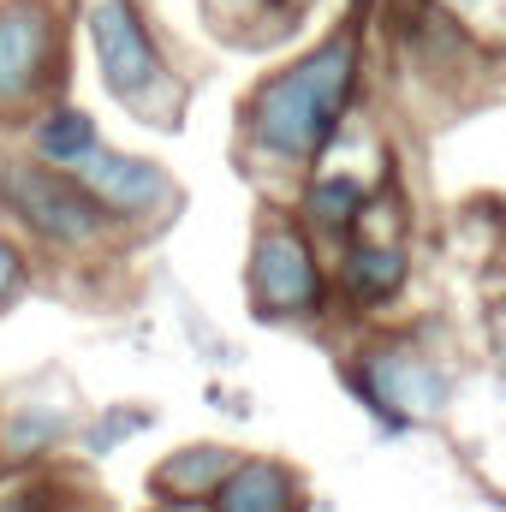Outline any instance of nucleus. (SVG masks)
<instances>
[{"instance_id":"nucleus-1","label":"nucleus","mask_w":506,"mask_h":512,"mask_svg":"<svg viewBox=\"0 0 506 512\" xmlns=\"http://www.w3.org/2000/svg\"><path fill=\"white\" fill-rule=\"evenodd\" d=\"M370 84V42L358 24H340L268 66L239 102V161L251 173L298 179L334 155Z\"/></svg>"},{"instance_id":"nucleus-2","label":"nucleus","mask_w":506,"mask_h":512,"mask_svg":"<svg viewBox=\"0 0 506 512\" xmlns=\"http://www.w3.org/2000/svg\"><path fill=\"white\" fill-rule=\"evenodd\" d=\"M0 221L30 256L54 262H102L126 245L72 173L36 167L18 149H0Z\"/></svg>"},{"instance_id":"nucleus-3","label":"nucleus","mask_w":506,"mask_h":512,"mask_svg":"<svg viewBox=\"0 0 506 512\" xmlns=\"http://www.w3.org/2000/svg\"><path fill=\"white\" fill-rule=\"evenodd\" d=\"M90 66L102 90L143 126H173L185 114V78L161 48V30L149 24L143 0H84L78 12Z\"/></svg>"},{"instance_id":"nucleus-4","label":"nucleus","mask_w":506,"mask_h":512,"mask_svg":"<svg viewBox=\"0 0 506 512\" xmlns=\"http://www.w3.org/2000/svg\"><path fill=\"white\" fill-rule=\"evenodd\" d=\"M346 393L376 417V429L393 441V435H411L423 423H441L453 411V393H459V376L453 364L429 346V334H411V328H393V334H376L352 352L346 364Z\"/></svg>"},{"instance_id":"nucleus-5","label":"nucleus","mask_w":506,"mask_h":512,"mask_svg":"<svg viewBox=\"0 0 506 512\" xmlns=\"http://www.w3.org/2000/svg\"><path fill=\"white\" fill-rule=\"evenodd\" d=\"M245 304L268 328H310L334 310L328 256L286 209H268L256 221L245 256Z\"/></svg>"},{"instance_id":"nucleus-6","label":"nucleus","mask_w":506,"mask_h":512,"mask_svg":"<svg viewBox=\"0 0 506 512\" xmlns=\"http://www.w3.org/2000/svg\"><path fill=\"white\" fill-rule=\"evenodd\" d=\"M72 12L60 0H0V131H18L42 102L66 96Z\"/></svg>"},{"instance_id":"nucleus-7","label":"nucleus","mask_w":506,"mask_h":512,"mask_svg":"<svg viewBox=\"0 0 506 512\" xmlns=\"http://www.w3.org/2000/svg\"><path fill=\"white\" fill-rule=\"evenodd\" d=\"M72 179L90 191V203L114 221L120 239H143V233H155V227H167V221L179 215V179H173L155 155L102 143Z\"/></svg>"},{"instance_id":"nucleus-8","label":"nucleus","mask_w":506,"mask_h":512,"mask_svg":"<svg viewBox=\"0 0 506 512\" xmlns=\"http://www.w3.org/2000/svg\"><path fill=\"white\" fill-rule=\"evenodd\" d=\"M387 42L417 78L441 90H459L471 66H495V42L477 36L465 18L441 12L435 0H387Z\"/></svg>"},{"instance_id":"nucleus-9","label":"nucleus","mask_w":506,"mask_h":512,"mask_svg":"<svg viewBox=\"0 0 506 512\" xmlns=\"http://www.w3.org/2000/svg\"><path fill=\"white\" fill-rule=\"evenodd\" d=\"M328 286H334V304H346L352 316H381L411 286L405 239L399 233H352L340 256L328 262Z\"/></svg>"},{"instance_id":"nucleus-10","label":"nucleus","mask_w":506,"mask_h":512,"mask_svg":"<svg viewBox=\"0 0 506 512\" xmlns=\"http://www.w3.org/2000/svg\"><path fill=\"white\" fill-rule=\"evenodd\" d=\"M381 185L370 173H352V167H334V161H316L310 173H298V191H292V221L316 239V245H346L358 227H364V215L376 209Z\"/></svg>"},{"instance_id":"nucleus-11","label":"nucleus","mask_w":506,"mask_h":512,"mask_svg":"<svg viewBox=\"0 0 506 512\" xmlns=\"http://www.w3.org/2000/svg\"><path fill=\"white\" fill-rule=\"evenodd\" d=\"M78 405L60 393H24L0 405V471H36L54 465L78 441Z\"/></svg>"},{"instance_id":"nucleus-12","label":"nucleus","mask_w":506,"mask_h":512,"mask_svg":"<svg viewBox=\"0 0 506 512\" xmlns=\"http://www.w3.org/2000/svg\"><path fill=\"white\" fill-rule=\"evenodd\" d=\"M102 143H108V137H102V120H96L84 102H72V96L42 102V108L18 126V155H30L36 167H54V173H78Z\"/></svg>"},{"instance_id":"nucleus-13","label":"nucleus","mask_w":506,"mask_h":512,"mask_svg":"<svg viewBox=\"0 0 506 512\" xmlns=\"http://www.w3.org/2000/svg\"><path fill=\"white\" fill-rule=\"evenodd\" d=\"M209 512H304V477L274 453H239L209 495Z\"/></svg>"},{"instance_id":"nucleus-14","label":"nucleus","mask_w":506,"mask_h":512,"mask_svg":"<svg viewBox=\"0 0 506 512\" xmlns=\"http://www.w3.org/2000/svg\"><path fill=\"white\" fill-rule=\"evenodd\" d=\"M233 465H239V447L233 441H179L173 453L155 459L149 495L155 501H197V507H209V495L221 489V477Z\"/></svg>"},{"instance_id":"nucleus-15","label":"nucleus","mask_w":506,"mask_h":512,"mask_svg":"<svg viewBox=\"0 0 506 512\" xmlns=\"http://www.w3.org/2000/svg\"><path fill=\"white\" fill-rule=\"evenodd\" d=\"M310 6H316V0H203V18H209L227 42L251 48V42H268V36L304 30Z\"/></svg>"},{"instance_id":"nucleus-16","label":"nucleus","mask_w":506,"mask_h":512,"mask_svg":"<svg viewBox=\"0 0 506 512\" xmlns=\"http://www.w3.org/2000/svg\"><path fill=\"white\" fill-rule=\"evenodd\" d=\"M84 495L66 471L36 465V471H0V512H78Z\"/></svg>"},{"instance_id":"nucleus-17","label":"nucleus","mask_w":506,"mask_h":512,"mask_svg":"<svg viewBox=\"0 0 506 512\" xmlns=\"http://www.w3.org/2000/svg\"><path fill=\"white\" fill-rule=\"evenodd\" d=\"M149 423H155V411H149V405H108L102 417L78 423V447H84L90 459H108L114 447H126V441H137V435H143Z\"/></svg>"},{"instance_id":"nucleus-18","label":"nucleus","mask_w":506,"mask_h":512,"mask_svg":"<svg viewBox=\"0 0 506 512\" xmlns=\"http://www.w3.org/2000/svg\"><path fill=\"white\" fill-rule=\"evenodd\" d=\"M30 286H36V256L0 227V316H6L12 304H24Z\"/></svg>"},{"instance_id":"nucleus-19","label":"nucleus","mask_w":506,"mask_h":512,"mask_svg":"<svg viewBox=\"0 0 506 512\" xmlns=\"http://www.w3.org/2000/svg\"><path fill=\"white\" fill-rule=\"evenodd\" d=\"M441 12H453V18H465L477 36H489L495 42V24H501V0H435Z\"/></svg>"},{"instance_id":"nucleus-20","label":"nucleus","mask_w":506,"mask_h":512,"mask_svg":"<svg viewBox=\"0 0 506 512\" xmlns=\"http://www.w3.org/2000/svg\"><path fill=\"white\" fill-rule=\"evenodd\" d=\"M149 512H209V507H197V501H155Z\"/></svg>"}]
</instances>
